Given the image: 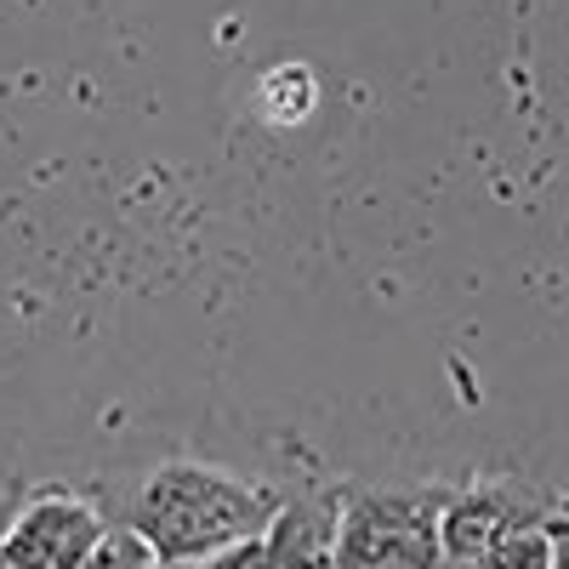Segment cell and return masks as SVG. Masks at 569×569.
<instances>
[{"label":"cell","mask_w":569,"mask_h":569,"mask_svg":"<svg viewBox=\"0 0 569 569\" xmlns=\"http://www.w3.org/2000/svg\"><path fill=\"white\" fill-rule=\"evenodd\" d=\"M445 501H450V485H376V490L342 485L337 563H348V569L445 563V541H439Z\"/></svg>","instance_id":"cell-2"},{"label":"cell","mask_w":569,"mask_h":569,"mask_svg":"<svg viewBox=\"0 0 569 569\" xmlns=\"http://www.w3.org/2000/svg\"><path fill=\"white\" fill-rule=\"evenodd\" d=\"M257 103L268 126H302L319 109V80L308 63H273L257 86Z\"/></svg>","instance_id":"cell-6"},{"label":"cell","mask_w":569,"mask_h":569,"mask_svg":"<svg viewBox=\"0 0 569 569\" xmlns=\"http://www.w3.org/2000/svg\"><path fill=\"white\" fill-rule=\"evenodd\" d=\"M91 563H98V569H114V563L149 569V563H160V552L149 547V536H142L137 525H120V530H103V541H98V552H91Z\"/></svg>","instance_id":"cell-8"},{"label":"cell","mask_w":569,"mask_h":569,"mask_svg":"<svg viewBox=\"0 0 569 569\" xmlns=\"http://www.w3.org/2000/svg\"><path fill=\"white\" fill-rule=\"evenodd\" d=\"M109 530V518L98 501H86L63 485H46L23 501V512L0 536V563H23V569H80L91 563Z\"/></svg>","instance_id":"cell-3"},{"label":"cell","mask_w":569,"mask_h":569,"mask_svg":"<svg viewBox=\"0 0 569 569\" xmlns=\"http://www.w3.org/2000/svg\"><path fill=\"white\" fill-rule=\"evenodd\" d=\"M558 501V496H552ZM485 563H496V569H558V552H552V536H547V525L541 518H525V525H512L496 547H490V558Z\"/></svg>","instance_id":"cell-7"},{"label":"cell","mask_w":569,"mask_h":569,"mask_svg":"<svg viewBox=\"0 0 569 569\" xmlns=\"http://www.w3.org/2000/svg\"><path fill=\"white\" fill-rule=\"evenodd\" d=\"M284 490L262 479H240L211 461H166L137 490L126 525L149 536L160 563H206L211 552L262 536Z\"/></svg>","instance_id":"cell-1"},{"label":"cell","mask_w":569,"mask_h":569,"mask_svg":"<svg viewBox=\"0 0 569 569\" xmlns=\"http://www.w3.org/2000/svg\"><path fill=\"white\" fill-rule=\"evenodd\" d=\"M337 536H342V485L284 496L262 530L268 563H337Z\"/></svg>","instance_id":"cell-5"},{"label":"cell","mask_w":569,"mask_h":569,"mask_svg":"<svg viewBox=\"0 0 569 569\" xmlns=\"http://www.w3.org/2000/svg\"><path fill=\"white\" fill-rule=\"evenodd\" d=\"M558 490H541L530 479H472V485H450V501H445V525H439V541H445V563H485L490 547L525 525V518H547Z\"/></svg>","instance_id":"cell-4"}]
</instances>
